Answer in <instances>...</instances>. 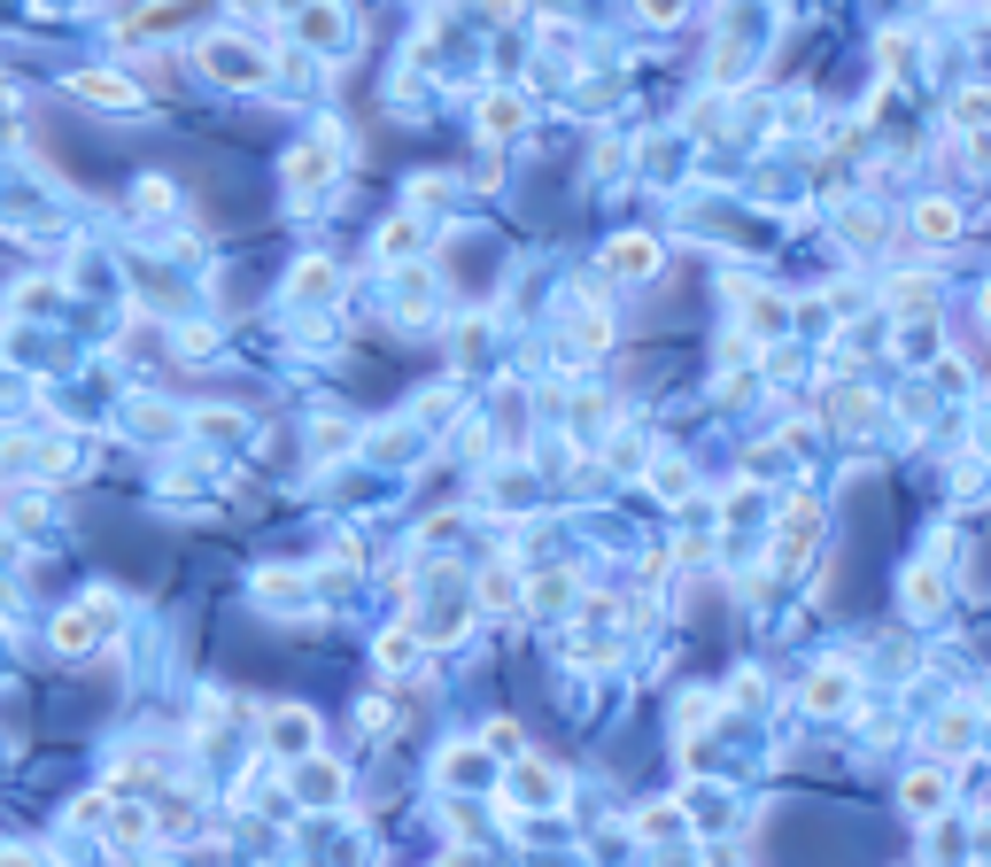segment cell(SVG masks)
<instances>
[{"label":"cell","instance_id":"obj_10","mask_svg":"<svg viewBox=\"0 0 991 867\" xmlns=\"http://www.w3.org/2000/svg\"><path fill=\"white\" fill-rule=\"evenodd\" d=\"M984 311H991V295H984Z\"/></svg>","mask_w":991,"mask_h":867},{"label":"cell","instance_id":"obj_2","mask_svg":"<svg viewBox=\"0 0 991 867\" xmlns=\"http://www.w3.org/2000/svg\"><path fill=\"white\" fill-rule=\"evenodd\" d=\"M511 798H527V806H558V775H550V767H519V775H511Z\"/></svg>","mask_w":991,"mask_h":867},{"label":"cell","instance_id":"obj_1","mask_svg":"<svg viewBox=\"0 0 991 867\" xmlns=\"http://www.w3.org/2000/svg\"><path fill=\"white\" fill-rule=\"evenodd\" d=\"M109 620H117L109 604H78V612H62V628H55V643H62V651H86L94 636H109Z\"/></svg>","mask_w":991,"mask_h":867},{"label":"cell","instance_id":"obj_6","mask_svg":"<svg viewBox=\"0 0 991 867\" xmlns=\"http://www.w3.org/2000/svg\"><path fill=\"white\" fill-rule=\"evenodd\" d=\"M333 790H341V782H333V767H326V759H311V767H303V798H311V806H326Z\"/></svg>","mask_w":991,"mask_h":867},{"label":"cell","instance_id":"obj_8","mask_svg":"<svg viewBox=\"0 0 991 867\" xmlns=\"http://www.w3.org/2000/svg\"><path fill=\"white\" fill-rule=\"evenodd\" d=\"M272 743L303 751V743H311V720H303V712H279V720H272Z\"/></svg>","mask_w":991,"mask_h":867},{"label":"cell","instance_id":"obj_7","mask_svg":"<svg viewBox=\"0 0 991 867\" xmlns=\"http://www.w3.org/2000/svg\"><path fill=\"white\" fill-rule=\"evenodd\" d=\"M78 93H86V101H117V109H133V86H117V78H78Z\"/></svg>","mask_w":991,"mask_h":867},{"label":"cell","instance_id":"obj_9","mask_svg":"<svg viewBox=\"0 0 991 867\" xmlns=\"http://www.w3.org/2000/svg\"><path fill=\"white\" fill-rule=\"evenodd\" d=\"M938 798H945L938 775H914V782H906V806H914V814H938Z\"/></svg>","mask_w":991,"mask_h":867},{"label":"cell","instance_id":"obj_5","mask_svg":"<svg viewBox=\"0 0 991 867\" xmlns=\"http://www.w3.org/2000/svg\"><path fill=\"white\" fill-rule=\"evenodd\" d=\"M814 705H822V712H836V705H844V697H852V674H814Z\"/></svg>","mask_w":991,"mask_h":867},{"label":"cell","instance_id":"obj_4","mask_svg":"<svg viewBox=\"0 0 991 867\" xmlns=\"http://www.w3.org/2000/svg\"><path fill=\"white\" fill-rule=\"evenodd\" d=\"M914 225H922L930 240H953V225H961V217H953V201H922V209H914Z\"/></svg>","mask_w":991,"mask_h":867},{"label":"cell","instance_id":"obj_3","mask_svg":"<svg viewBox=\"0 0 991 867\" xmlns=\"http://www.w3.org/2000/svg\"><path fill=\"white\" fill-rule=\"evenodd\" d=\"M612 272H628V279H636V272H659V248H651L644 233H628V240L612 248Z\"/></svg>","mask_w":991,"mask_h":867}]
</instances>
